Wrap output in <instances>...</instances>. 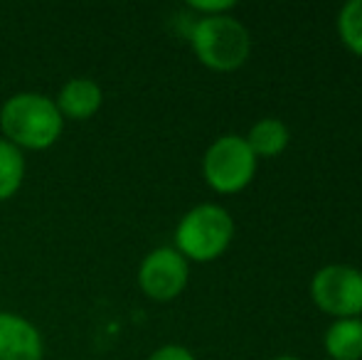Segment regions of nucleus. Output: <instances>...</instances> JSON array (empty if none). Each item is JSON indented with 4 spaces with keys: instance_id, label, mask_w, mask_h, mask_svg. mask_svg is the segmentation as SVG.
I'll list each match as a JSON object with an SVG mask.
<instances>
[{
    "instance_id": "nucleus-6",
    "label": "nucleus",
    "mask_w": 362,
    "mask_h": 360,
    "mask_svg": "<svg viewBox=\"0 0 362 360\" xmlns=\"http://www.w3.org/2000/svg\"><path fill=\"white\" fill-rule=\"evenodd\" d=\"M139 289L156 303L175 301L190 281V262L175 247H156L141 260L136 274Z\"/></svg>"
},
{
    "instance_id": "nucleus-10",
    "label": "nucleus",
    "mask_w": 362,
    "mask_h": 360,
    "mask_svg": "<svg viewBox=\"0 0 362 360\" xmlns=\"http://www.w3.org/2000/svg\"><path fill=\"white\" fill-rule=\"evenodd\" d=\"M244 139L257 158H276L288 149L291 131L281 119L267 116V119H259Z\"/></svg>"
},
{
    "instance_id": "nucleus-9",
    "label": "nucleus",
    "mask_w": 362,
    "mask_h": 360,
    "mask_svg": "<svg viewBox=\"0 0 362 360\" xmlns=\"http://www.w3.org/2000/svg\"><path fill=\"white\" fill-rule=\"evenodd\" d=\"M323 348L333 360H362V318H335L323 333Z\"/></svg>"
},
{
    "instance_id": "nucleus-3",
    "label": "nucleus",
    "mask_w": 362,
    "mask_h": 360,
    "mask_svg": "<svg viewBox=\"0 0 362 360\" xmlns=\"http://www.w3.org/2000/svg\"><path fill=\"white\" fill-rule=\"evenodd\" d=\"M234 240V217L217 202H200L190 207L175 225V250L187 262L207 265L229 250Z\"/></svg>"
},
{
    "instance_id": "nucleus-15",
    "label": "nucleus",
    "mask_w": 362,
    "mask_h": 360,
    "mask_svg": "<svg viewBox=\"0 0 362 360\" xmlns=\"http://www.w3.org/2000/svg\"><path fill=\"white\" fill-rule=\"evenodd\" d=\"M272 360H303V358H298V356H291V353H281V356H274Z\"/></svg>"
},
{
    "instance_id": "nucleus-1",
    "label": "nucleus",
    "mask_w": 362,
    "mask_h": 360,
    "mask_svg": "<svg viewBox=\"0 0 362 360\" xmlns=\"http://www.w3.org/2000/svg\"><path fill=\"white\" fill-rule=\"evenodd\" d=\"M64 119L52 96L42 91H18L0 106V139L23 153L47 151L62 139Z\"/></svg>"
},
{
    "instance_id": "nucleus-2",
    "label": "nucleus",
    "mask_w": 362,
    "mask_h": 360,
    "mask_svg": "<svg viewBox=\"0 0 362 360\" xmlns=\"http://www.w3.org/2000/svg\"><path fill=\"white\" fill-rule=\"evenodd\" d=\"M187 40L197 62L212 72H234L244 67L252 54V35L247 25L232 15L195 18Z\"/></svg>"
},
{
    "instance_id": "nucleus-7",
    "label": "nucleus",
    "mask_w": 362,
    "mask_h": 360,
    "mask_svg": "<svg viewBox=\"0 0 362 360\" xmlns=\"http://www.w3.org/2000/svg\"><path fill=\"white\" fill-rule=\"evenodd\" d=\"M45 338L28 316L0 311V360H42Z\"/></svg>"
},
{
    "instance_id": "nucleus-5",
    "label": "nucleus",
    "mask_w": 362,
    "mask_h": 360,
    "mask_svg": "<svg viewBox=\"0 0 362 360\" xmlns=\"http://www.w3.org/2000/svg\"><path fill=\"white\" fill-rule=\"evenodd\" d=\"M310 298L335 318L362 316V272L350 265H325L310 277Z\"/></svg>"
},
{
    "instance_id": "nucleus-12",
    "label": "nucleus",
    "mask_w": 362,
    "mask_h": 360,
    "mask_svg": "<svg viewBox=\"0 0 362 360\" xmlns=\"http://www.w3.org/2000/svg\"><path fill=\"white\" fill-rule=\"evenodd\" d=\"M338 37L355 57H362V0H350L338 13Z\"/></svg>"
},
{
    "instance_id": "nucleus-13",
    "label": "nucleus",
    "mask_w": 362,
    "mask_h": 360,
    "mask_svg": "<svg viewBox=\"0 0 362 360\" xmlns=\"http://www.w3.org/2000/svg\"><path fill=\"white\" fill-rule=\"evenodd\" d=\"M237 8L234 0H187V10L195 18H215V15H232Z\"/></svg>"
},
{
    "instance_id": "nucleus-4",
    "label": "nucleus",
    "mask_w": 362,
    "mask_h": 360,
    "mask_svg": "<svg viewBox=\"0 0 362 360\" xmlns=\"http://www.w3.org/2000/svg\"><path fill=\"white\" fill-rule=\"evenodd\" d=\"M259 158L247 139L239 134H222L207 146L202 156V178L219 195H234L249 187L257 175Z\"/></svg>"
},
{
    "instance_id": "nucleus-11",
    "label": "nucleus",
    "mask_w": 362,
    "mask_h": 360,
    "mask_svg": "<svg viewBox=\"0 0 362 360\" xmlns=\"http://www.w3.org/2000/svg\"><path fill=\"white\" fill-rule=\"evenodd\" d=\"M25 170L28 163L23 151L0 139V202H8L18 195L25 182Z\"/></svg>"
},
{
    "instance_id": "nucleus-14",
    "label": "nucleus",
    "mask_w": 362,
    "mask_h": 360,
    "mask_svg": "<svg viewBox=\"0 0 362 360\" xmlns=\"http://www.w3.org/2000/svg\"><path fill=\"white\" fill-rule=\"evenodd\" d=\"M146 360H197L190 348L180 346V343H165V346L156 348Z\"/></svg>"
},
{
    "instance_id": "nucleus-8",
    "label": "nucleus",
    "mask_w": 362,
    "mask_h": 360,
    "mask_svg": "<svg viewBox=\"0 0 362 360\" xmlns=\"http://www.w3.org/2000/svg\"><path fill=\"white\" fill-rule=\"evenodd\" d=\"M52 99L64 121H89L104 106V89L91 77H72Z\"/></svg>"
}]
</instances>
